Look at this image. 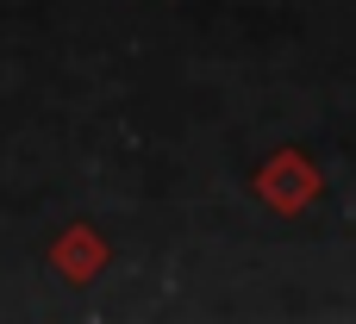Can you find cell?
I'll list each match as a JSON object with an SVG mask.
<instances>
[{
  "label": "cell",
  "instance_id": "obj_1",
  "mask_svg": "<svg viewBox=\"0 0 356 324\" xmlns=\"http://www.w3.org/2000/svg\"><path fill=\"white\" fill-rule=\"evenodd\" d=\"M319 169L300 156V150H282V156H269L263 169H257V194H263V206H275V212H307L313 200H319Z\"/></svg>",
  "mask_w": 356,
  "mask_h": 324
},
{
  "label": "cell",
  "instance_id": "obj_2",
  "mask_svg": "<svg viewBox=\"0 0 356 324\" xmlns=\"http://www.w3.org/2000/svg\"><path fill=\"white\" fill-rule=\"evenodd\" d=\"M100 262H106V244L94 237V225H69V231L50 244V268L69 275L75 287H88V281L100 275Z\"/></svg>",
  "mask_w": 356,
  "mask_h": 324
}]
</instances>
